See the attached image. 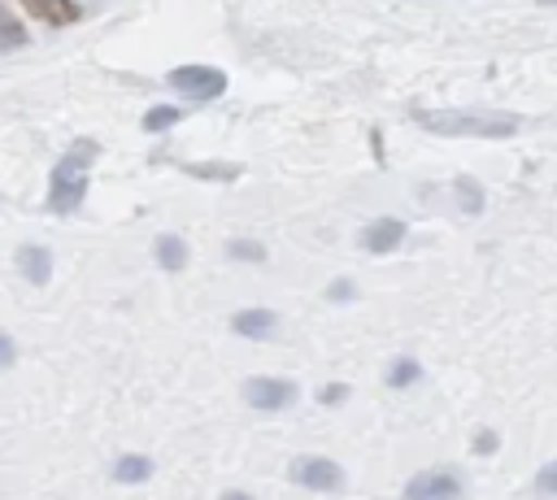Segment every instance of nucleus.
Wrapping results in <instances>:
<instances>
[{"mask_svg": "<svg viewBox=\"0 0 557 500\" xmlns=\"http://www.w3.org/2000/svg\"><path fill=\"white\" fill-rule=\"evenodd\" d=\"M413 122L435 135H470V139H509L518 130L513 113H479V109H422L413 113Z\"/></svg>", "mask_w": 557, "mask_h": 500, "instance_id": "nucleus-1", "label": "nucleus"}, {"mask_svg": "<svg viewBox=\"0 0 557 500\" xmlns=\"http://www.w3.org/2000/svg\"><path fill=\"white\" fill-rule=\"evenodd\" d=\"M96 139H78L70 143V152L52 165V178H48V204L52 213H74L83 191H87V174H91V161H96Z\"/></svg>", "mask_w": 557, "mask_h": 500, "instance_id": "nucleus-2", "label": "nucleus"}, {"mask_svg": "<svg viewBox=\"0 0 557 500\" xmlns=\"http://www.w3.org/2000/svg\"><path fill=\"white\" fill-rule=\"evenodd\" d=\"M165 83L187 100H218L226 91V74L213 65H178V70H170Z\"/></svg>", "mask_w": 557, "mask_h": 500, "instance_id": "nucleus-3", "label": "nucleus"}, {"mask_svg": "<svg viewBox=\"0 0 557 500\" xmlns=\"http://www.w3.org/2000/svg\"><path fill=\"white\" fill-rule=\"evenodd\" d=\"M292 483L309 487V491H339L344 487V470L326 457H296L292 461Z\"/></svg>", "mask_w": 557, "mask_h": 500, "instance_id": "nucleus-4", "label": "nucleus"}, {"mask_svg": "<svg viewBox=\"0 0 557 500\" xmlns=\"http://www.w3.org/2000/svg\"><path fill=\"white\" fill-rule=\"evenodd\" d=\"M296 396H300V391H296L292 378H248V383H244V400H248L252 409H265V413L287 409Z\"/></svg>", "mask_w": 557, "mask_h": 500, "instance_id": "nucleus-5", "label": "nucleus"}, {"mask_svg": "<svg viewBox=\"0 0 557 500\" xmlns=\"http://www.w3.org/2000/svg\"><path fill=\"white\" fill-rule=\"evenodd\" d=\"M457 491H461V478L453 470H422V474H413L405 483V496L409 500H448Z\"/></svg>", "mask_w": 557, "mask_h": 500, "instance_id": "nucleus-6", "label": "nucleus"}, {"mask_svg": "<svg viewBox=\"0 0 557 500\" xmlns=\"http://www.w3.org/2000/svg\"><path fill=\"white\" fill-rule=\"evenodd\" d=\"M400 239H405V222L400 217H379V222L361 226V248L374 252V257H387L392 248H400Z\"/></svg>", "mask_w": 557, "mask_h": 500, "instance_id": "nucleus-7", "label": "nucleus"}, {"mask_svg": "<svg viewBox=\"0 0 557 500\" xmlns=\"http://www.w3.org/2000/svg\"><path fill=\"white\" fill-rule=\"evenodd\" d=\"M231 326H235V335H244V339H270V335L278 330V317H274L270 309H244V313L231 317Z\"/></svg>", "mask_w": 557, "mask_h": 500, "instance_id": "nucleus-8", "label": "nucleus"}, {"mask_svg": "<svg viewBox=\"0 0 557 500\" xmlns=\"http://www.w3.org/2000/svg\"><path fill=\"white\" fill-rule=\"evenodd\" d=\"M26 13H35L39 22H52V26H70L78 17V9L70 0H17Z\"/></svg>", "mask_w": 557, "mask_h": 500, "instance_id": "nucleus-9", "label": "nucleus"}, {"mask_svg": "<svg viewBox=\"0 0 557 500\" xmlns=\"http://www.w3.org/2000/svg\"><path fill=\"white\" fill-rule=\"evenodd\" d=\"M17 265H22V274H26L30 283H48V274H52V257H48L44 248H35V243H26V248L17 252Z\"/></svg>", "mask_w": 557, "mask_h": 500, "instance_id": "nucleus-10", "label": "nucleus"}, {"mask_svg": "<svg viewBox=\"0 0 557 500\" xmlns=\"http://www.w3.org/2000/svg\"><path fill=\"white\" fill-rule=\"evenodd\" d=\"M157 261L165 270H183L187 265V243L178 235H157Z\"/></svg>", "mask_w": 557, "mask_h": 500, "instance_id": "nucleus-11", "label": "nucleus"}, {"mask_svg": "<svg viewBox=\"0 0 557 500\" xmlns=\"http://www.w3.org/2000/svg\"><path fill=\"white\" fill-rule=\"evenodd\" d=\"M13 48H26V30H22V22L0 4V52H13Z\"/></svg>", "mask_w": 557, "mask_h": 500, "instance_id": "nucleus-12", "label": "nucleus"}, {"mask_svg": "<svg viewBox=\"0 0 557 500\" xmlns=\"http://www.w3.org/2000/svg\"><path fill=\"white\" fill-rule=\"evenodd\" d=\"M152 474V461L148 457H122L117 465H113V478L117 483H144Z\"/></svg>", "mask_w": 557, "mask_h": 500, "instance_id": "nucleus-13", "label": "nucleus"}, {"mask_svg": "<svg viewBox=\"0 0 557 500\" xmlns=\"http://www.w3.org/2000/svg\"><path fill=\"white\" fill-rule=\"evenodd\" d=\"M178 117H183L178 109H170V104H157V109H148V117H144V130H152V135H157V130H170Z\"/></svg>", "mask_w": 557, "mask_h": 500, "instance_id": "nucleus-14", "label": "nucleus"}, {"mask_svg": "<svg viewBox=\"0 0 557 500\" xmlns=\"http://www.w3.org/2000/svg\"><path fill=\"white\" fill-rule=\"evenodd\" d=\"M457 200H461L466 213H479V209H483V191H479V183H474V178H457Z\"/></svg>", "mask_w": 557, "mask_h": 500, "instance_id": "nucleus-15", "label": "nucleus"}, {"mask_svg": "<svg viewBox=\"0 0 557 500\" xmlns=\"http://www.w3.org/2000/svg\"><path fill=\"white\" fill-rule=\"evenodd\" d=\"M418 374H422V370H418V361L400 357V361L387 370V383H392V387H409V383H418Z\"/></svg>", "mask_w": 557, "mask_h": 500, "instance_id": "nucleus-16", "label": "nucleus"}, {"mask_svg": "<svg viewBox=\"0 0 557 500\" xmlns=\"http://www.w3.org/2000/svg\"><path fill=\"white\" fill-rule=\"evenodd\" d=\"M226 252H231L235 261H265V248H261V243H252V239H231V243H226Z\"/></svg>", "mask_w": 557, "mask_h": 500, "instance_id": "nucleus-17", "label": "nucleus"}, {"mask_svg": "<svg viewBox=\"0 0 557 500\" xmlns=\"http://www.w3.org/2000/svg\"><path fill=\"white\" fill-rule=\"evenodd\" d=\"M187 174H196V178H235L239 165H187Z\"/></svg>", "mask_w": 557, "mask_h": 500, "instance_id": "nucleus-18", "label": "nucleus"}, {"mask_svg": "<svg viewBox=\"0 0 557 500\" xmlns=\"http://www.w3.org/2000/svg\"><path fill=\"white\" fill-rule=\"evenodd\" d=\"M535 491H544V496H557V461H548V465L535 474Z\"/></svg>", "mask_w": 557, "mask_h": 500, "instance_id": "nucleus-19", "label": "nucleus"}, {"mask_svg": "<svg viewBox=\"0 0 557 500\" xmlns=\"http://www.w3.org/2000/svg\"><path fill=\"white\" fill-rule=\"evenodd\" d=\"M326 296H331V300H344V296H352V283H344V278H335Z\"/></svg>", "mask_w": 557, "mask_h": 500, "instance_id": "nucleus-20", "label": "nucleus"}, {"mask_svg": "<svg viewBox=\"0 0 557 500\" xmlns=\"http://www.w3.org/2000/svg\"><path fill=\"white\" fill-rule=\"evenodd\" d=\"M322 400H326V404H339V400H344V387H339V383H331V387L322 391Z\"/></svg>", "mask_w": 557, "mask_h": 500, "instance_id": "nucleus-21", "label": "nucleus"}, {"mask_svg": "<svg viewBox=\"0 0 557 500\" xmlns=\"http://www.w3.org/2000/svg\"><path fill=\"white\" fill-rule=\"evenodd\" d=\"M492 448H496V435H479L474 439V452H492Z\"/></svg>", "mask_w": 557, "mask_h": 500, "instance_id": "nucleus-22", "label": "nucleus"}, {"mask_svg": "<svg viewBox=\"0 0 557 500\" xmlns=\"http://www.w3.org/2000/svg\"><path fill=\"white\" fill-rule=\"evenodd\" d=\"M9 361H13V343L0 335V365H9Z\"/></svg>", "mask_w": 557, "mask_h": 500, "instance_id": "nucleus-23", "label": "nucleus"}, {"mask_svg": "<svg viewBox=\"0 0 557 500\" xmlns=\"http://www.w3.org/2000/svg\"><path fill=\"white\" fill-rule=\"evenodd\" d=\"M540 4H557V0H540Z\"/></svg>", "mask_w": 557, "mask_h": 500, "instance_id": "nucleus-24", "label": "nucleus"}]
</instances>
